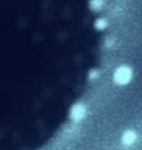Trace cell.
Segmentation results:
<instances>
[{"label":"cell","instance_id":"1","mask_svg":"<svg viewBox=\"0 0 142 150\" xmlns=\"http://www.w3.org/2000/svg\"><path fill=\"white\" fill-rule=\"evenodd\" d=\"M103 0H0V150H44L105 57Z\"/></svg>","mask_w":142,"mask_h":150}]
</instances>
